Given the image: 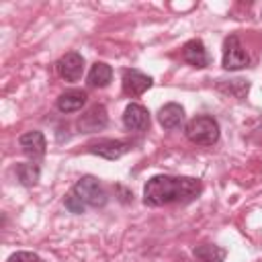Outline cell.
Listing matches in <instances>:
<instances>
[{
  "label": "cell",
  "mask_w": 262,
  "mask_h": 262,
  "mask_svg": "<svg viewBox=\"0 0 262 262\" xmlns=\"http://www.w3.org/2000/svg\"><path fill=\"white\" fill-rule=\"evenodd\" d=\"M55 70L66 82H78L84 74V57L78 51H68L57 59Z\"/></svg>",
  "instance_id": "7"
},
{
  "label": "cell",
  "mask_w": 262,
  "mask_h": 262,
  "mask_svg": "<svg viewBox=\"0 0 262 262\" xmlns=\"http://www.w3.org/2000/svg\"><path fill=\"white\" fill-rule=\"evenodd\" d=\"M39 176H41V168L35 162H23V164L16 166V178L27 188L29 186H35L39 182Z\"/></svg>",
  "instance_id": "16"
},
{
  "label": "cell",
  "mask_w": 262,
  "mask_h": 262,
  "mask_svg": "<svg viewBox=\"0 0 262 262\" xmlns=\"http://www.w3.org/2000/svg\"><path fill=\"white\" fill-rule=\"evenodd\" d=\"M221 66L227 72H235L242 68L250 66V55L244 49V45L239 43L237 35H227L223 41V57H221Z\"/></svg>",
  "instance_id": "4"
},
{
  "label": "cell",
  "mask_w": 262,
  "mask_h": 262,
  "mask_svg": "<svg viewBox=\"0 0 262 262\" xmlns=\"http://www.w3.org/2000/svg\"><path fill=\"white\" fill-rule=\"evenodd\" d=\"M86 149L104 160H119L121 156H125L127 151L133 149V143L125 141V139H98L94 143H88Z\"/></svg>",
  "instance_id": "5"
},
{
  "label": "cell",
  "mask_w": 262,
  "mask_h": 262,
  "mask_svg": "<svg viewBox=\"0 0 262 262\" xmlns=\"http://www.w3.org/2000/svg\"><path fill=\"white\" fill-rule=\"evenodd\" d=\"M158 123L168 131L178 129L184 123V108L178 102H166L158 111Z\"/></svg>",
  "instance_id": "13"
},
{
  "label": "cell",
  "mask_w": 262,
  "mask_h": 262,
  "mask_svg": "<svg viewBox=\"0 0 262 262\" xmlns=\"http://www.w3.org/2000/svg\"><path fill=\"white\" fill-rule=\"evenodd\" d=\"M182 59L192 68H207L211 63V57L205 49V43L201 39H190L182 45Z\"/></svg>",
  "instance_id": "11"
},
{
  "label": "cell",
  "mask_w": 262,
  "mask_h": 262,
  "mask_svg": "<svg viewBox=\"0 0 262 262\" xmlns=\"http://www.w3.org/2000/svg\"><path fill=\"white\" fill-rule=\"evenodd\" d=\"M184 135L188 141L196 143V145H213L219 141L221 129L215 117L211 115H196L194 119H190L184 127Z\"/></svg>",
  "instance_id": "3"
},
{
  "label": "cell",
  "mask_w": 262,
  "mask_h": 262,
  "mask_svg": "<svg viewBox=\"0 0 262 262\" xmlns=\"http://www.w3.org/2000/svg\"><path fill=\"white\" fill-rule=\"evenodd\" d=\"M106 123H108V117H106L104 104H94L92 108H88V111L78 119V129H80L82 133H94V131L104 129Z\"/></svg>",
  "instance_id": "9"
},
{
  "label": "cell",
  "mask_w": 262,
  "mask_h": 262,
  "mask_svg": "<svg viewBox=\"0 0 262 262\" xmlns=\"http://www.w3.org/2000/svg\"><path fill=\"white\" fill-rule=\"evenodd\" d=\"M201 190H203V184L199 178L158 174L145 182L143 203L147 207H162V205H172V203L186 205L194 201L201 194Z\"/></svg>",
  "instance_id": "1"
},
{
  "label": "cell",
  "mask_w": 262,
  "mask_h": 262,
  "mask_svg": "<svg viewBox=\"0 0 262 262\" xmlns=\"http://www.w3.org/2000/svg\"><path fill=\"white\" fill-rule=\"evenodd\" d=\"M123 125L127 131H135V133L145 131L149 127V111L137 102L127 104L123 111Z\"/></svg>",
  "instance_id": "8"
},
{
  "label": "cell",
  "mask_w": 262,
  "mask_h": 262,
  "mask_svg": "<svg viewBox=\"0 0 262 262\" xmlns=\"http://www.w3.org/2000/svg\"><path fill=\"white\" fill-rule=\"evenodd\" d=\"M86 100H88L86 90L72 88V90H66V92H61L57 96L55 106H57L59 113H76V111H80L86 104Z\"/></svg>",
  "instance_id": "12"
},
{
  "label": "cell",
  "mask_w": 262,
  "mask_h": 262,
  "mask_svg": "<svg viewBox=\"0 0 262 262\" xmlns=\"http://www.w3.org/2000/svg\"><path fill=\"white\" fill-rule=\"evenodd\" d=\"M217 90L229 94V96H235V98H246L248 96V90H250V82L248 80H242V78H235V80H219L217 82Z\"/></svg>",
  "instance_id": "17"
},
{
  "label": "cell",
  "mask_w": 262,
  "mask_h": 262,
  "mask_svg": "<svg viewBox=\"0 0 262 262\" xmlns=\"http://www.w3.org/2000/svg\"><path fill=\"white\" fill-rule=\"evenodd\" d=\"M192 254H194L196 262H223L227 252L215 244H201L192 250Z\"/></svg>",
  "instance_id": "15"
},
{
  "label": "cell",
  "mask_w": 262,
  "mask_h": 262,
  "mask_svg": "<svg viewBox=\"0 0 262 262\" xmlns=\"http://www.w3.org/2000/svg\"><path fill=\"white\" fill-rule=\"evenodd\" d=\"M6 262H43L35 252H14L8 256Z\"/></svg>",
  "instance_id": "18"
},
{
  "label": "cell",
  "mask_w": 262,
  "mask_h": 262,
  "mask_svg": "<svg viewBox=\"0 0 262 262\" xmlns=\"http://www.w3.org/2000/svg\"><path fill=\"white\" fill-rule=\"evenodd\" d=\"M106 201H108V196H106V190L102 188V184H100L94 176H82V178L72 186V190L68 192V196H66L63 203H66V209H68L70 213L80 215V213H84L88 207H90V209H100V207H104Z\"/></svg>",
  "instance_id": "2"
},
{
  "label": "cell",
  "mask_w": 262,
  "mask_h": 262,
  "mask_svg": "<svg viewBox=\"0 0 262 262\" xmlns=\"http://www.w3.org/2000/svg\"><path fill=\"white\" fill-rule=\"evenodd\" d=\"M18 145H20L23 154H25L27 158H31L33 162L41 160V158L45 156V147H47L45 135H43L41 131H27V133H23V135L18 137Z\"/></svg>",
  "instance_id": "10"
},
{
  "label": "cell",
  "mask_w": 262,
  "mask_h": 262,
  "mask_svg": "<svg viewBox=\"0 0 262 262\" xmlns=\"http://www.w3.org/2000/svg\"><path fill=\"white\" fill-rule=\"evenodd\" d=\"M113 80V68L104 61H96L92 63L90 72H88V86L92 88H104L108 86Z\"/></svg>",
  "instance_id": "14"
},
{
  "label": "cell",
  "mask_w": 262,
  "mask_h": 262,
  "mask_svg": "<svg viewBox=\"0 0 262 262\" xmlns=\"http://www.w3.org/2000/svg\"><path fill=\"white\" fill-rule=\"evenodd\" d=\"M121 84H123V92H125L127 96L137 98V96H141L147 88H151L154 78L147 76V74H143V72H139V70H135V68H127V70H123Z\"/></svg>",
  "instance_id": "6"
}]
</instances>
